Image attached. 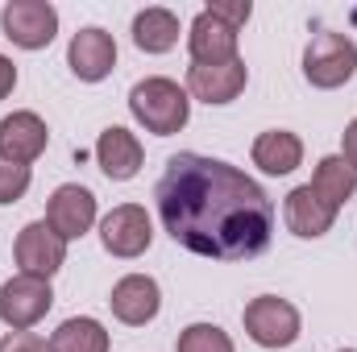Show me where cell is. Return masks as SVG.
I'll list each match as a JSON object with an SVG mask.
<instances>
[{"label":"cell","mask_w":357,"mask_h":352,"mask_svg":"<svg viewBox=\"0 0 357 352\" xmlns=\"http://www.w3.org/2000/svg\"><path fill=\"white\" fill-rule=\"evenodd\" d=\"M162 228L195 257L250 262L270 249L274 203L237 166L204 154H175L154 186Z\"/></svg>","instance_id":"1"},{"label":"cell","mask_w":357,"mask_h":352,"mask_svg":"<svg viewBox=\"0 0 357 352\" xmlns=\"http://www.w3.org/2000/svg\"><path fill=\"white\" fill-rule=\"evenodd\" d=\"M129 112H133V120H137L146 133L171 137V133H178V129L187 125L191 99H187V91L178 88L175 79L150 75V79L133 83V91H129Z\"/></svg>","instance_id":"2"},{"label":"cell","mask_w":357,"mask_h":352,"mask_svg":"<svg viewBox=\"0 0 357 352\" xmlns=\"http://www.w3.org/2000/svg\"><path fill=\"white\" fill-rule=\"evenodd\" d=\"M357 71V46L349 33L337 29H320L307 50H303V79L320 91H333L341 83H349Z\"/></svg>","instance_id":"3"},{"label":"cell","mask_w":357,"mask_h":352,"mask_svg":"<svg viewBox=\"0 0 357 352\" xmlns=\"http://www.w3.org/2000/svg\"><path fill=\"white\" fill-rule=\"evenodd\" d=\"M0 29L21 50H46L59 33V8L50 0H8L0 8Z\"/></svg>","instance_id":"4"},{"label":"cell","mask_w":357,"mask_h":352,"mask_svg":"<svg viewBox=\"0 0 357 352\" xmlns=\"http://www.w3.org/2000/svg\"><path fill=\"white\" fill-rule=\"evenodd\" d=\"M50 307H54V290L46 278L17 273L0 286V323L13 332H29L38 319H46Z\"/></svg>","instance_id":"5"},{"label":"cell","mask_w":357,"mask_h":352,"mask_svg":"<svg viewBox=\"0 0 357 352\" xmlns=\"http://www.w3.org/2000/svg\"><path fill=\"white\" fill-rule=\"evenodd\" d=\"M241 319H245V336L258 349H291L299 340V311L278 294L254 298Z\"/></svg>","instance_id":"6"},{"label":"cell","mask_w":357,"mask_h":352,"mask_svg":"<svg viewBox=\"0 0 357 352\" xmlns=\"http://www.w3.org/2000/svg\"><path fill=\"white\" fill-rule=\"evenodd\" d=\"M100 245L112 253V257H142L150 245H154V224L146 216V207L137 203H121L112 207L104 220H100Z\"/></svg>","instance_id":"7"},{"label":"cell","mask_w":357,"mask_h":352,"mask_svg":"<svg viewBox=\"0 0 357 352\" xmlns=\"http://www.w3.org/2000/svg\"><path fill=\"white\" fill-rule=\"evenodd\" d=\"M17 265H21V273H29V278H54L63 265H67V241L46 224V220H33V224H25L21 232H17Z\"/></svg>","instance_id":"8"},{"label":"cell","mask_w":357,"mask_h":352,"mask_svg":"<svg viewBox=\"0 0 357 352\" xmlns=\"http://www.w3.org/2000/svg\"><path fill=\"white\" fill-rule=\"evenodd\" d=\"M46 224L63 237V241H79L96 224V195L79 182H63L50 203H46Z\"/></svg>","instance_id":"9"},{"label":"cell","mask_w":357,"mask_h":352,"mask_svg":"<svg viewBox=\"0 0 357 352\" xmlns=\"http://www.w3.org/2000/svg\"><path fill=\"white\" fill-rule=\"evenodd\" d=\"M112 315L125 323V328H146L158 307H162V290L150 273H125L116 286H112V298H108Z\"/></svg>","instance_id":"10"},{"label":"cell","mask_w":357,"mask_h":352,"mask_svg":"<svg viewBox=\"0 0 357 352\" xmlns=\"http://www.w3.org/2000/svg\"><path fill=\"white\" fill-rule=\"evenodd\" d=\"M67 67L75 71V79H84V83H100V79H108L112 75V67H116V42H112V33H104V29H79L75 38H71V46H67Z\"/></svg>","instance_id":"11"},{"label":"cell","mask_w":357,"mask_h":352,"mask_svg":"<svg viewBox=\"0 0 357 352\" xmlns=\"http://www.w3.org/2000/svg\"><path fill=\"white\" fill-rule=\"evenodd\" d=\"M46 145H50V133H46V120L38 112H13L0 120V158L29 166L46 154Z\"/></svg>","instance_id":"12"},{"label":"cell","mask_w":357,"mask_h":352,"mask_svg":"<svg viewBox=\"0 0 357 352\" xmlns=\"http://www.w3.org/2000/svg\"><path fill=\"white\" fill-rule=\"evenodd\" d=\"M245 79H250V71H245L241 58H233V63H212V67L191 63V71H187V91H191L195 99H204V104H233V99L245 91Z\"/></svg>","instance_id":"13"},{"label":"cell","mask_w":357,"mask_h":352,"mask_svg":"<svg viewBox=\"0 0 357 352\" xmlns=\"http://www.w3.org/2000/svg\"><path fill=\"white\" fill-rule=\"evenodd\" d=\"M187 50H191V63L199 67H212V63H233L237 58V29H229L225 21H216L208 8L191 21L187 29Z\"/></svg>","instance_id":"14"},{"label":"cell","mask_w":357,"mask_h":352,"mask_svg":"<svg viewBox=\"0 0 357 352\" xmlns=\"http://www.w3.org/2000/svg\"><path fill=\"white\" fill-rule=\"evenodd\" d=\"M282 220H287V228H291L295 237L316 241V237H324V232L333 228L337 207H328V203L312 191V182H303V186H295V191L287 195V203H282Z\"/></svg>","instance_id":"15"},{"label":"cell","mask_w":357,"mask_h":352,"mask_svg":"<svg viewBox=\"0 0 357 352\" xmlns=\"http://www.w3.org/2000/svg\"><path fill=\"white\" fill-rule=\"evenodd\" d=\"M96 162H100V170L112 178V182H129V178L142 170L146 150H142V141H137L129 129L112 125V129H104L100 141H96Z\"/></svg>","instance_id":"16"},{"label":"cell","mask_w":357,"mask_h":352,"mask_svg":"<svg viewBox=\"0 0 357 352\" xmlns=\"http://www.w3.org/2000/svg\"><path fill=\"white\" fill-rule=\"evenodd\" d=\"M254 166L262 170V175H291L299 162H303V141L295 137V133H287V129H270L262 133L258 141H254Z\"/></svg>","instance_id":"17"},{"label":"cell","mask_w":357,"mask_h":352,"mask_svg":"<svg viewBox=\"0 0 357 352\" xmlns=\"http://www.w3.org/2000/svg\"><path fill=\"white\" fill-rule=\"evenodd\" d=\"M133 46L146 54H167L178 46V17L171 8H142L133 17Z\"/></svg>","instance_id":"18"},{"label":"cell","mask_w":357,"mask_h":352,"mask_svg":"<svg viewBox=\"0 0 357 352\" xmlns=\"http://www.w3.org/2000/svg\"><path fill=\"white\" fill-rule=\"evenodd\" d=\"M312 191L328 203V207H345L349 199H354L357 191V170L341 158V154H333V158H320V166H316V178H312Z\"/></svg>","instance_id":"19"},{"label":"cell","mask_w":357,"mask_h":352,"mask_svg":"<svg viewBox=\"0 0 357 352\" xmlns=\"http://www.w3.org/2000/svg\"><path fill=\"white\" fill-rule=\"evenodd\" d=\"M50 352H108V332L91 315L63 319L50 336Z\"/></svg>","instance_id":"20"},{"label":"cell","mask_w":357,"mask_h":352,"mask_svg":"<svg viewBox=\"0 0 357 352\" xmlns=\"http://www.w3.org/2000/svg\"><path fill=\"white\" fill-rule=\"evenodd\" d=\"M175 352H233V340L216 323H191V328L178 332Z\"/></svg>","instance_id":"21"},{"label":"cell","mask_w":357,"mask_h":352,"mask_svg":"<svg viewBox=\"0 0 357 352\" xmlns=\"http://www.w3.org/2000/svg\"><path fill=\"white\" fill-rule=\"evenodd\" d=\"M29 182H33L29 166H17V162L0 158V203H17V199H25Z\"/></svg>","instance_id":"22"},{"label":"cell","mask_w":357,"mask_h":352,"mask_svg":"<svg viewBox=\"0 0 357 352\" xmlns=\"http://www.w3.org/2000/svg\"><path fill=\"white\" fill-rule=\"evenodd\" d=\"M208 13H212L216 21H225L229 29H241V25L250 21L254 4H250V0H212V4H208Z\"/></svg>","instance_id":"23"},{"label":"cell","mask_w":357,"mask_h":352,"mask_svg":"<svg viewBox=\"0 0 357 352\" xmlns=\"http://www.w3.org/2000/svg\"><path fill=\"white\" fill-rule=\"evenodd\" d=\"M0 352H50V344L33 332H8L0 336Z\"/></svg>","instance_id":"24"},{"label":"cell","mask_w":357,"mask_h":352,"mask_svg":"<svg viewBox=\"0 0 357 352\" xmlns=\"http://www.w3.org/2000/svg\"><path fill=\"white\" fill-rule=\"evenodd\" d=\"M341 158L357 170V120H349V129L341 133Z\"/></svg>","instance_id":"25"},{"label":"cell","mask_w":357,"mask_h":352,"mask_svg":"<svg viewBox=\"0 0 357 352\" xmlns=\"http://www.w3.org/2000/svg\"><path fill=\"white\" fill-rule=\"evenodd\" d=\"M13 88H17V67H13V58L0 54V99H4Z\"/></svg>","instance_id":"26"},{"label":"cell","mask_w":357,"mask_h":352,"mask_svg":"<svg viewBox=\"0 0 357 352\" xmlns=\"http://www.w3.org/2000/svg\"><path fill=\"white\" fill-rule=\"evenodd\" d=\"M341 352H354V349H341Z\"/></svg>","instance_id":"27"}]
</instances>
